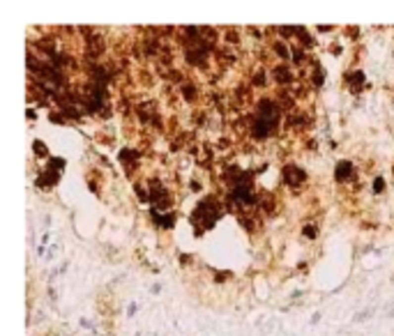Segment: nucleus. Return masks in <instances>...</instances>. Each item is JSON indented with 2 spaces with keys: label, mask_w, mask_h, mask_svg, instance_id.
<instances>
[{
  "label": "nucleus",
  "mask_w": 394,
  "mask_h": 336,
  "mask_svg": "<svg viewBox=\"0 0 394 336\" xmlns=\"http://www.w3.org/2000/svg\"><path fill=\"white\" fill-rule=\"evenodd\" d=\"M221 216V210H219V205L212 201V198H207V201H203L198 205V210L194 212V221L198 223V228H203V230H207V228H212L214 226V221Z\"/></svg>",
  "instance_id": "f257e3e1"
},
{
  "label": "nucleus",
  "mask_w": 394,
  "mask_h": 336,
  "mask_svg": "<svg viewBox=\"0 0 394 336\" xmlns=\"http://www.w3.org/2000/svg\"><path fill=\"white\" fill-rule=\"evenodd\" d=\"M256 120L265 122V125H270V127H277V122H279V108H277V104H272V101H261L258 104V111H256Z\"/></svg>",
  "instance_id": "f03ea898"
},
{
  "label": "nucleus",
  "mask_w": 394,
  "mask_h": 336,
  "mask_svg": "<svg viewBox=\"0 0 394 336\" xmlns=\"http://www.w3.org/2000/svg\"><path fill=\"white\" fill-rule=\"evenodd\" d=\"M284 177H286L288 184H302L307 175H304V170L297 168V166H286L284 168Z\"/></svg>",
  "instance_id": "7ed1b4c3"
},
{
  "label": "nucleus",
  "mask_w": 394,
  "mask_h": 336,
  "mask_svg": "<svg viewBox=\"0 0 394 336\" xmlns=\"http://www.w3.org/2000/svg\"><path fill=\"white\" fill-rule=\"evenodd\" d=\"M353 175V166H350V162H341L339 166H337V180H348Z\"/></svg>",
  "instance_id": "20e7f679"
},
{
  "label": "nucleus",
  "mask_w": 394,
  "mask_h": 336,
  "mask_svg": "<svg viewBox=\"0 0 394 336\" xmlns=\"http://www.w3.org/2000/svg\"><path fill=\"white\" fill-rule=\"evenodd\" d=\"M274 76H277V81H281V83H286V81H291V74H288L286 69L284 67H279V69H274Z\"/></svg>",
  "instance_id": "39448f33"
},
{
  "label": "nucleus",
  "mask_w": 394,
  "mask_h": 336,
  "mask_svg": "<svg viewBox=\"0 0 394 336\" xmlns=\"http://www.w3.org/2000/svg\"><path fill=\"white\" fill-rule=\"evenodd\" d=\"M304 235H307L309 240H314V237H316V226H307V228H304Z\"/></svg>",
  "instance_id": "423d86ee"
},
{
  "label": "nucleus",
  "mask_w": 394,
  "mask_h": 336,
  "mask_svg": "<svg viewBox=\"0 0 394 336\" xmlns=\"http://www.w3.org/2000/svg\"><path fill=\"white\" fill-rule=\"evenodd\" d=\"M383 187H385V182H383L381 177H378V180H376V184H374V191H376V194H381Z\"/></svg>",
  "instance_id": "0eeeda50"
},
{
  "label": "nucleus",
  "mask_w": 394,
  "mask_h": 336,
  "mask_svg": "<svg viewBox=\"0 0 394 336\" xmlns=\"http://www.w3.org/2000/svg\"><path fill=\"white\" fill-rule=\"evenodd\" d=\"M35 152H40V155H47V148H44V145L37 141V143H35Z\"/></svg>",
  "instance_id": "6e6552de"
}]
</instances>
